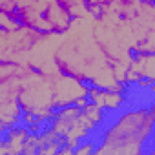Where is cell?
Returning <instances> with one entry per match:
<instances>
[{
    "label": "cell",
    "mask_w": 155,
    "mask_h": 155,
    "mask_svg": "<svg viewBox=\"0 0 155 155\" xmlns=\"http://www.w3.org/2000/svg\"><path fill=\"white\" fill-rule=\"evenodd\" d=\"M48 113L53 115V117H62V115L66 113L64 104H62V102H53V104H49V106H48Z\"/></svg>",
    "instance_id": "7"
},
{
    "label": "cell",
    "mask_w": 155,
    "mask_h": 155,
    "mask_svg": "<svg viewBox=\"0 0 155 155\" xmlns=\"http://www.w3.org/2000/svg\"><path fill=\"white\" fill-rule=\"evenodd\" d=\"M0 31H8V28H6V26H2V24H0Z\"/></svg>",
    "instance_id": "12"
},
{
    "label": "cell",
    "mask_w": 155,
    "mask_h": 155,
    "mask_svg": "<svg viewBox=\"0 0 155 155\" xmlns=\"http://www.w3.org/2000/svg\"><path fill=\"white\" fill-rule=\"evenodd\" d=\"M60 122V117H53V115H42L37 122H35V140H42L46 137H49L57 126Z\"/></svg>",
    "instance_id": "1"
},
{
    "label": "cell",
    "mask_w": 155,
    "mask_h": 155,
    "mask_svg": "<svg viewBox=\"0 0 155 155\" xmlns=\"http://www.w3.org/2000/svg\"><path fill=\"white\" fill-rule=\"evenodd\" d=\"M139 153H140V155H153V153H155L153 120H150V124H148V131H146V133H144V137L140 139V144H139Z\"/></svg>",
    "instance_id": "2"
},
{
    "label": "cell",
    "mask_w": 155,
    "mask_h": 155,
    "mask_svg": "<svg viewBox=\"0 0 155 155\" xmlns=\"http://www.w3.org/2000/svg\"><path fill=\"white\" fill-rule=\"evenodd\" d=\"M0 15H4V8L2 6H0Z\"/></svg>",
    "instance_id": "13"
},
{
    "label": "cell",
    "mask_w": 155,
    "mask_h": 155,
    "mask_svg": "<svg viewBox=\"0 0 155 155\" xmlns=\"http://www.w3.org/2000/svg\"><path fill=\"white\" fill-rule=\"evenodd\" d=\"M13 133L9 131V128L6 126V124H2L0 126V146H9L11 142H13Z\"/></svg>",
    "instance_id": "5"
},
{
    "label": "cell",
    "mask_w": 155,
    "mask_h": 155,
    "mask_svg": "<svg viewBox=\"0 0 155 155\" xmlns=\"http://www.w3.org/2000/svg\"><path fill=\"white\" fill-rule=\"evenodd\" d=\"M2 124H4V119H2V117H0V126H2Z\"/></svg>",
    "instance_id": "14"
},
{
    "label": "cell",
    "mask_w": 155,
    "mask_h": 155,
    "mask_svg": "<svg viewBox=\"0 0 155 155\" xmlns=\"http://www.w3.org/2000/svg\"><path fill=\"white\" fill-rule=\"evenodd\" d=\"M77 84H79L84 91H95V88H97V81H93L91 77H77Z\"/></svg>",
    "instance_id": "3"
},
{
    "label": "cell",
    "mask_w": 155,
    "mask_h": 155,
    "mask_svg": "<svg viewBox=\"0 0 155 155\" xmlns=\"http://www.w3.org/2000/svg\"><path fill=\"white\" fill-rule=\"evenodd\" d=\"M40 117H42V113H40V111H37V110H29V113H28V119H29L31 122H37Z\"/></svg>",
    "instance_id": "11"
},
{
    "label": "cell",
    "mask_w": 155,
    "mask_h": 155,
    "mask_svg": "<svg viewBox=\"0 0 155 155\" xmlns=\"http://www.w3.org/2000/svg\"><path fill=\"white\" fill-rule=\"evenodd\" d=\"M69 150H71V140H69V139H66V140L57 142V144L53 146V150H51V151H53L55 155H60V153H66V151L69 153Z\"/></svg>",
    "instance_id": "6"
},
{
    "label": "cell",
    "mask_w": 155,
    "mask_h": 155,
    "mask_svg": "<svg viewBox=\"0 0 155 155\" xmlns=\"http://www.w3.org/2000/svg\"><path fill=\"white\" fill-rule=\"evenodd\" d=\"M128 57H130L131 64H140V62H142V53H140V48H137V46L130 48V49H128Z\"/></svg>",
    "instance_id": "8"
},
{
    "label": "cell",
    "mask_w": 155,
    "mask_h": 155,
    "mask_svg": "<svg viewBox=\"0 0 155 155\" xmlns=\"http://www.w3.org/2000/svg\"><path fill=\"white\" fill-rule=\"evenodd\" d=\"M62 104H64L66 113H69V111H75L77 108L81 106V101H79V99H71V101H66V102H62Z\"/></svg>",
    "instance_id": "9"
},
{
    "label": "cell",
    "mask_w": 155,
    "mask_h": 155,
    "mask_svg": "<svg viewBox=\"0 0 155 155\" xmlns=\"http://www.w3.org/2000/svg\"><path fill=\"white\" fill-rule=\"evenodd\" d=\"M79 101H81V104H84V106L90 108V110H93V108L99 106V101H97V97L93 95V91H84V93L79 97Z\"/></svg>",
    "instance_id": "4"
},
{
    "label": "cell",
    "mask_w": 155,
    "mask_h": 155,
    "mask_svg": "<svg viewBox=\"0 0 155 155\" xmlns=\"http://www.w3.org/2000/svg\"><path fill=\"white\" fill-rule=\"evenodd\" d=\"M86 6H88V8H91V13H93L97 18H101V17H102V6H101V4H90V2H86Z\"/></svg>",
    "instance_id": "10"
}]
</instances>
